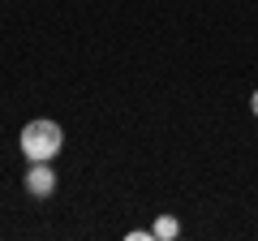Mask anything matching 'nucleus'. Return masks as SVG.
<instances>
[{
    "label": "nucleus",
    "instance_id": "f257e3e1",
    "mask_svg": "<svg viewBox=\"0 0 258 241\" xmlns=\"http://www.w3.org/2000/svg\"><path fill=\"white\" fill-rule=\"evenodd\" d=\"M60 147H64V134H60V125H56V120H30L26 130H22V151H26L30 164L52 159Z\"/></svg>",
    "mask_w": 258,
    "mask_h": 241
},
{
    "label": "nucleus",
    "instance_id": "f03ea898",
    "mask_svg": "<svg viewBox=\"0 0 258 241\" xmlns=\"http://www.w3.org/2000/svg\"><path fill=\"white\" fill-rule=\"evenodd\" d=\"M26 190H30L35 198H47V194L56 190V172L47 168V159H39V164L26 172Z\"/></svg>",
    "mask_w": 258,
    "mask_h": 241
},
{
    "label": "nucleus",
    "instance_id": "7ed1b4c3",
    "mask_svg": "<svg viewBox=\"0 0 258 241\" xmlns=\"http://www.w3.org/2000/svg\"><path fill=\"white\" fill-rule=\"evenodd\" d=\"M151 232H155L159 241H168V237H176V232H181V224H176L172 215H159V220H155V228H151Z\"/></svg>",
    "mask_w": 258,
    "mask_h": 241
},
{
    "label": "nucleus",
    "instance_id": "20e7f679",
    "mask_svg": "<svg viewBox=\"0 0 258 241\" xmlns=\"http://www.w3.org/2000/svg\"><path fill=\"white\" fill-rule=\"evenodd\" d=\"M249 103H254V116H258V91H254V99H249Z\"/></svg>",
    "mask_w": 258,
    "mask_h": 241
}]
</instances>
